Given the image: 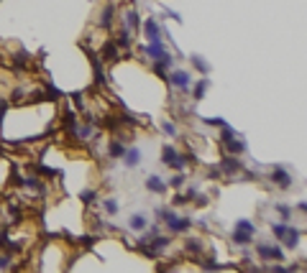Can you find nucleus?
<instances>
[{
  "label": "nucleus",
  "instance_id": "f257e3e1",
  "mask_svg": "<svg viewBox=\"0 0 307 273\" xmlns=\"http://www.w3.org/2000/svg\"><path fill=\"white\" fill-rule=\"evenodd\" d=\"M154 215L162 217L167 222V227L172 232H177V235H179V232H187L192 225H195V220H192V217H179L174 210H167V207H157V210H154Z\"/></svg>",
  "mask_w": 307,
  "mask_h": 273
},
{
  "label": "nucleus",
  "instance_id": "f03ea898",
  "mask_svg": "<svg viewBox=\"0 0 307 273\" xmlns=\"http://www.w3.org/2000/svg\"><path fill=\"white\" fill-rule=\"evenodd\" d=\"M256 238V225L251 220H236V227H233V243L238 248H246L251 245Z\"/></svg>",
  "mask_w": 307,
  "mask_h": 273
},
{
  "label": "nucleus",
  "instance_id": "7ed1b4c3",
  "mask_svg": "<svg viewBox=\"0 0 307 273\" xmlns=\"http://www.w3.org/2000/svg\"><path fill=\"white\" fill-rule=\"evenodd\" d=\"M162 161H164L169 169H177V171H182L187 164H192V156H184V153H179L174 146H164V148H162Z\"/></svg>",
  "mask_w": 307,
  "mask_h": 273
},
{
  "label": "nucleus",
  "instance_id": "20e7f679",
  "mask_svg": "<svg viewBox=\"0 0 307 273\" xmlns=\"http://www.w3.org/2000/svg\"><path fill=\"white\" fill-rule=\"evenodd\" d=\"M141 31H143V36H146V41L148 44H159V41H164V31H162V23L154 18V16H148L143 23H141Z\"/></svg>",
  "mask_w": 307,
  "mask_h": 273
},
{
  "label": "nucleus",
  "instance_id": "39448f33",
  "mask_svg": "<svg viewBox=\"0 0 307 273\" xmlns=\"http://www.w3.org/2000/svg\"><path fill=\"white\" fill-rule=\"evenodd\" d=\"M167 82L172 85V87H177V90H187L189 85H192V74L189 72H184V69H172L169 74H167Z\"/></svg>",
  "mask_w": 307,
  "mask_h": 273
},
{
  "label": "nucleus",
  "instance_id": "423d86ee",
  "mask_svg": "<svg viewBox=\"0 0 307 273\" xmlns=\"http://www.w3.org/2000/svg\"><path fill=\"white\" fill-rule=\"evenodd\" d=\"M256 253H259V258H264V260H284V250L279 248V245H266V243H259L256 245Z\"/></svg>",
  "mask_w": 307,
  "mask_h": 273
},
{
  "label": "nucleus",
  "instance_id": "0eeeda50",
  "mask_svg": "<svg viewBox=\"0 0 307 273\" xmlns=\"http://www.w3.org/2000/svg\"><path fill=\"white\" fill-rule=\"evenodd\" d=\"M121 26H126L128 31H138L141 28V18H138V11H136V6H128L123 13H121Z\"/></svg>",
  "mask_w": 307,
  "mask_h": 273
},
{
  "label": "nucleus",
  "instance_id": "6e6552de",
  "mask_svg": "<svg viewBox=\"0 0 307 273\" xmlns=\"http://www.w3.org/2000/svg\"><path fill=\"white\" fill-rule=\"evenodd\" d=\"M151 61H162V59H172L169 56V51H167V46H164V41H159V44H146L143 49H141Z\"/></svg>",
  "mask_w": 307,
  "mask_h": 273
},
{
  "label": "nucleus",
  "instance_id": "1a4fd4ad",
  "mask_svg": "<svg viewBox=\"0 0 307 273\" xmlns=\"http://www.w3.org/2000/svg\"><path fill=\"white\" fill-rule=\"evenodd\" d=\"M115 18H118V11H115V6H105L103 11H100V18H97V26L103 28V31H113V23H115Z\"/></svg>",
  "mask_w": 307,
  "mask_h": 273
},
{
  "label": "nucleus",
  "instance_id": "9d476101",
  "mask_svg": "<svg viewBox=\"0 0 307 273\" xmlns=\"http://www.w3.org/2000/svg\"><path fill=\"white\" fill-rule=\"evenodd\" d=\"M299 238H302V230H297V227H289V225H287V230L282 232V235H279L277 240H282V243H284V248L294 250V248H297V243H299Z\"/></svg>",
  "mask_w": 307,
  "mask_h": 273
},
{
  "label": "nucleus",
  "instance_id": "9b49d317",
  "mask_svg": "<svg viewBox=\"0 0 307 273\" xmlns=\"http://www.w3.org/2000/svg\"><path fill=\"white\" fill-rule=\"evenodd\" d=\"M243 166H241V161L236 159V156H225V159H223V164H220V174H225V176H236L238 171H241Z\"/></svg>",
  "mask_w": 307,
  "mask_h": 273
},
{
  "label": "nucleus",
  "instance_id": "f8f14e48",
  "mask_svg": "<svg viewBox=\"0 0 307 273\" xmlns=\"http://www.w3.org/2000/svg\"><path fill=\"white\" fill-rule=\"evenodd\" d=\"M272 181H274L279 189H289V186H292V176L287 174L284 166H274V169H272Z\"/></svg>",
  "mask_w": 307,
  "mask_h": 273
},
{
  "label": "nucleus",
  "instance_id": "ddd939ff",
  "mask_svg": "<svg viewBox=\"0 0 307 273\" xmlns=\"http://www.w3.org/2000/svg\"><path fill=\"white\" fill-rule=\"evenodd\" d=\"M123 164L128 166V169H136L138 164H141V148H136V146H126V151H123Z\"/></svg>",
  "mask_w": 307,
  "mask_h": 273
},
{
  "label": "nucleus",
  "instance_id": "4468645a",
  "mask_svg": "<svg viewBox=\"0 0 307 273\" xmlns=\"http://www.w3.org/2000/svg\"><path fill=\"white\" fill-rule=\"evenodd\" d=\"M115 44H118V49H131L133 46V31H128L126 26H121L118 36H115Z\"/></svg>",
  "mask_w": 307,
  "mask_h": 273
},
{
  "label": "nucleus",
  "instance_id": "2eb2a0df",
  "mask_svg": "<svg viewBox=\"0 0 307 273\" xmlns=\"http://www.w3.org/2000/svg\"><path fill=\"white\" fill-rule=\"evenodd\" d=\"M146 189L154 191V194H164L167 191V181H162V176H157V174H151L146 179Z\"/></svg>",
  "mask_w": 307,
  "mask_h": 273
},
{
  "label": "nucleus",
  "instance_id": "dca6fc26",
  "mask_svg": "<svg viewBox=\"0 0 307 273\" xmlns=\"http://www.w3.org/2000/svg\"><path fill=\"white\" fill-rule=\"evenodd\" d=\"M103 59H105V61H118V59H121L118 44H115V41H105V46H103Z\"/></svg>",
  "mask_w": 307,
  "mask_h": 273
},
{
  "label": "nucleus",
  "instance_id": "f3484780",
  "mask_svg": "<svg viewBox=\"0 0 307 273\" xmlns=\"http://www.w3.org/2000/svg\"><path fill=\"white\" fill-rule=\"evenodd\" d=\"M225 151H228L230 156H238V153H243V151H246V143H243V141H238V138L233 135V138H228V141H225Z\"/></svg>",
  "mask_w": 307,
  "mask_h": 273
},
{
  "label": "nucleus",
  "instance_id": "a211bd4d",
  "mask_svg": "<svg viewBox=\"0 0 307 273\" xmlns=\"http://www.w3.org/2000/svg\"><path fill=\"white\" fill-rule=\"evenodd\" d=\"M90 61H92V72H95V82H97V85H105V72H103L100 56H97V54H90Z\"/></svg>",
  "mask_w": 307,
  "mask_h": 273
},
{
  "label": "nucleus",
  "instance_id": "6ab92c4d",
  "mask_svg": "<svg viewBox=\"0 0 307 273\" xmlns=\"http://www.w3.org/2000/svg\"><path fill=\"white\" fill-rule=\"evenodd\" d=\"M210 77H202V80L195 85V92H192V97H195V100H202L205 95H208V90H210Z\"/></svg>",
  "mask_w": 307,
  "mask_h": 273
},
{
  "label": "nucleus",
  "instance_id": "aec40b11",
  "mask_svg": "<svg viewBox=\"0 0 307 273\" xmlns=\"http://www.w3.org/2000/svg\"><path fill=\"white\" fill-rule=\"evenodd\" d=\"M128 227H131V230H136V232H143V230L148 227V220H146L143 215H131Z\"/></svg>",
  "mask_w": 307,
  "mask_h": 273
},
{
  "label": "nucleus",
  "instance_id": "412c9836",
  "mask_svg": "<svg viewBox=\"0 0 307 273\" xmlns=\"http://www.w3.org/2000/svg\"><path fill=\"white\" fill-rule=\"evenodd\" d=\"M192 66H195L200 74H210V64H208L200 54H192Z\"/></svg>",
  "mask_w": 307,
  "mask_h": 273
},
{
  "label": "nucleus",
  "instance_id": "4be33fe9",
  "mask_svg": "<svg viewBox=\"0 0 307 273\" xmlns=\"http://www.w3.org/2000/svg\"><path fill=\"white\" fill-rule=\"evenodd\" d=\"M123 151H126V146H123L121 141H113V143L108 146V153H110V159H121V156H123Z\"/></svg>",
  "mask_w": 307,
  "mask_h": 273
},
{
  "label": "nucleus",
  "instance_id": "5701e85b",
  "mask_svg": "<svg viewBox=\"0 0 307 273\" xmlns=\"http://www.w3.org/2000/svg\"><path fill=\"white\" fill-rule=\"evenodd\" d=\"M103 207H105V212H108V215H118V210H121V204H118V199H115V197L103 199Z\"/></svg>",
  "mask_w": 307,
  "mask_h": 273
},
{
  "label": "nucleus",
  "instance_id": "b1692460",
  "mask_svg": "<svg viewBox=\"0 0 307 273\" xmlns=\"http://www.w3.org/2000/svg\"><path fill=\"white\" fill-rule=\"evenodd\" d=\"M184 248H187L189 253H202V248H205V245H202V240H200V238H189V240L184 243Z\"/></svg>",
  "mask_w": 307,
  "mask_h": 273
},
{
  "label": "nucleus",
  "instance_id": "393cba45",
  "mask_svg": "<svg viewBox=\"0 0 307 273\" xmlns=\"http://www.w3.org/2000/svg\"><path fill=\"white\" fill-rule=\"evenodd\" d=\"M80 199H82L85 204H95V202H97V191H95V189H85V191L80 194Z\"/></svg>",
  "mask_w": 307,
  "mask_h": 273
},
{
  "label": "nucleus",
  "instance_id": "a878e982",
  "mask_svg": "<svg viewBox=\"0 0 307 273\" xmlns=\"http://www.w3.org/2000/svg\"><path fill=\"white\" fill-rule=\"evenodd\" d=\"M162 130H164V135H169V138H177V135H179V128H177L172 120H164Z\"/></svg>",
  "mask_w": 307,
  "mask_h": 273
},
{
  "label": "nucleus",
  "instance_id": "bb28decb",
  "mask_svg": "<svg viewBox=\"0 0 307 273\" xmlns=\"http://www.w3.org/2000/svg\"><path fill=\"white\" fill-rule=\"evenodd\" d=\"M167 186H172V189H179V186H184V176H182V174H174V176L167 181Z\"/></svg>",
  "mask_w": 307,
  "mask_h": 273
},
{
  "label": "nucleus",
  "instance_id": "cd10ccee",
  "mask_svg": "<svg viewBox=\"0 0 307 273\" xmlns=\"http://www.w3.org/2000/svg\"><path fill=\"white\" fill-rule=\"evenodd\" d=\"M274 210L282 215V220H292V207H287V204H274Z\"/></svg>",
  "mask_w": 307,
  "mask_h": 273
},
{
  "label": "nucleus",
  "instance_id": "c85d7f7f",
  "mask_svg": "<svg viewBox=\"0 0 307 273\" xmlns=\"http://www.w3.org/2000/svg\"><path fill=\"white\" fill-rule=\"evenodd\" d=\"M233 135H236V130L225 123V125H223V130H220V143H225L228 138H233Z\"/></svg>",
  "mask_w": 307,
  "mask_h": 273
},
{
  "label": "nucleus",
  "instance_id": "c756f323",
  "mask_svg": "<svg viewBox=\"0 0 307 273\" xmlns=\"http://www.w3.org/2000/svg\"><path fill=\"white\" fill-rule=\"evenodd\" d=\"M189 199L184 197V194H174V199H172V207H182V204H187Z\"/></svg>",
  "mask_w": 307,
  "mask_h": 273
},
{
  "label": "nucleus",
  "instance_id": "7c9ffc66",
  "mask_svg": "<svg viewBox=\"0 0 307 273\" xmlns=\"http://www.w3.org/2000/svg\"><path fill=\"white\" fill-rule=\"evenodd\" d=\"M6 112H8V100H3V97H0V125H3Z\"/></svg>",
  "mask_w": 307,
  "mask_h": 273
},
{
  "label": "nucleus",
  "instance_id": "2f4dec72",
  "mask_svg": "<svg viewBox=\"0 0 307 273\" xmlns=\"http://www.w3.org/2000/svg\"><path fill=\"white\" fill-rule=\"evenodd\" d=\"M13 263H11V255H0V270H8Z\"/></svg>",
  "mask_w": 307,
  "mask_h": 273
},
{
  "label": "nucleus",
  "instance_id": "473e14b6",
  "mask_svg": "<svg viewBox=\"0 0 307 273\" xmlns=\"http://www.w3.org/2000/svg\"><path fill=\"white\" fill-rule=\"evenodd\" d=\"M164 13H167V18H172V21H177V23H182V16H179L177 11H172V8H167Z\"/></svg>",
  "mask_w": 307,
  "mask_h": 273
},
{
  "label": "nucleus",
  "instance_id": "72a5a7b5",
  "mask_svg": "<svg viewBox=\"0 0 307 273\" xmlns=\"http://www.w3.org/2000/svg\"><path fill=\"white\" fill-rule=\"evenodd\" d=\"M205 123H208V125H218V128H223V125H225V120H223V118H205Z\"/></svg>",
  "mask_w": 307,
  "mask_h": 273
}]
</instances>
